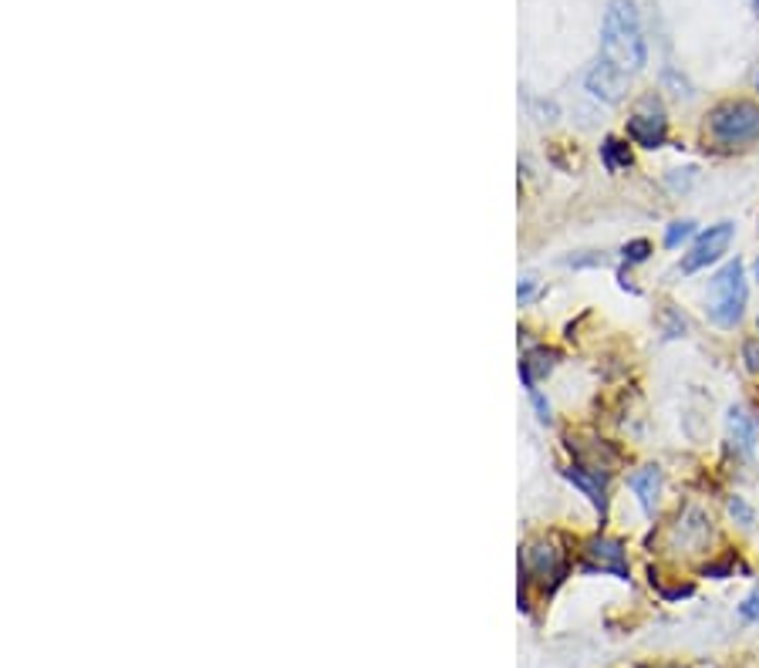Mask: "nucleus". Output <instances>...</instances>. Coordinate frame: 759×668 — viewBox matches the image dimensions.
I'll use <instances>...</instances> for the list:
<instances>
[{
	"label": "nucleus",
	"instance_id": "nucleus-18",
	"mask_svg": "<svg viewBox=\"0 0 759 668\" xmlns=\"http://www.w3.org/2000/svg\"><path fill=\"white\" fill-rule=\"evenodd\" d=\"M729 510H733V517H739L743 523H752V510H749V507H746V503H743L739 497H736V500L729 503Z\"/></svg>",
	"mask_w": 759,
	"mask_h": 668
},
{
	"label": "nucleus",
	"instance_id": "nucleus-9",
	"mask_svg": "<svg viewBox=\"0 0 759 668\" xmlns=\"http://www.w3.org/2000/svg\"><path fill=\"white\" fill-rule=\"evenodd\" d=\"M567 479L574 483V486H580L588 494V500L594 503V507H604V476L594 469H585V466H570L567 469Z\"/></svg>",
	"mask_w": 759,
	"mask_h": 668
},
{
	"label": "nucleus",
	"instance_id": "nucleus-15",
	"mask_svg": "<svg viewBox=\"0 0 759 668\" xmlns=\"http://www.w3.org/2000/svg\"><path fill=\"white\" fill-rule=\"evenodd\" d=\"M537 291H541L537 278H523L520 287H517V301H520V304H530L533 297H537Z\"/></svg>",
	"mask_w": 759,
	"mask_h": 668
},
{
	"label": "nucleus",
	"instance_id": "nucleus-17",
	"mask_svg": "<svg viewBox=\"0 0 759 668\" xmlns=\"http://www.w3.org/2000/svg\"><path fill=\"white\" fill-rule=\"evenodd\" d=\"M746 369H749V372H759V344H756V341L746 344Z\"/></svg>",
	"mask_w": 759,
	"mask_h": 668
},
{
	"label": "nucleus",
	"instance_id": "nucleus-6",
	"mask_svg": "<svg viewBox=\"0 0 759 668\" xmlns=\"http://www.w3.org/2000/svg\"><path fill=\"white\" fill-rule=\"evenodd\" d=\"M523 567H526V574L541 577L544 591H547V577H551V585H557L560 574H564V561H560V554L551 544H533L526 551V557H523Z\"/></svg>",
	"mask_w": 759,
	"mask_h": 668
},
{
	"label": "nucleus",
	"instance_id": "nucleus-21",
	"mask_svg": "<svg viewBox=\"0 0 759 668\" xmlns=\"http://www.w3.org/2000/svg\"><path fill=\"white\" fill-rule=\"evenodd\" d=\"M756 88H759V78H756Z\"/></svg>",
	"mask_w": 759,
	"mask_h": 668
},
{
	"label": "nucleus",
	"instance_id": "nucleus-16",
	"mask_svg": "<svg viewBox=\"0 0 759 668\" xmlns=\"http://www.w3.org/2000/svg\"><path fill=\"white\" fill-rule=\"evenodd\" d=\"M739 614H743L746 621H759V591H756V595H749V598L743 601Z\"/></svg>",
	"mask_w": 759,
	"mask_h": 668
},
{
	"label": "nucleus",
	"instance_id": "nucleus-14",
	"mask_svg": "<svg viewBox=\"0 0 759 668\" xmlns=\"http://www.w3.org/2000/svg\"><path fill=\"white\" fill-rule=\"evenodd\" d=\"M648 253H652V244H648V240H632L628 247H624V260H628V263H642Z\"/></svg>",
	"mask_w": 759,
	"mask_h": 668
},
{
	"label": "nucleus",
	"instance_id": "nucleus-11",
	"mask_svg": "<svg viewBox=\"0 0 759 668\" xmlns=\"http://www.w3.org/2000/svg\"><path fill=\"white\" fill-rule=\"evenodd\" d=\"M729 435H733V442L739 445V450H752L756 426H752V419L743 409H729Z\"/></svg>",
	"mask_w": 759,
	"mask_h": 668
},
{
	"label": "nucleus",
	"instance_id": "nucleus-1",
	"mask_svg": "<svg viewBox=\"0 0 759 668\" xmlns=\"http://www.w3.org/2000/svg\"><path fill=\"white\" fill-rule=\"evenodd\" d=\"M648 61V44L642 31V14L635 0H611L601 24V55L598 65L618 71L621 78H635Z\"/></svg>",
	"mask_w": 759,
	"mask_h": 668
},
{
	"label": "nucleus",
	"instance_id": "nucleus-12",
	"mask_svg": "<svg viewBox=\"0 0 759 668\" xmlns=\"http://www.w3.org/2000/svg\"><path fill=\"white\" fill-rule=\"evenodd\" d=\"M601 156H604V166H608L611 172H618V169H628V166H632V152H628V146H624V143H618V139H604V146H601Z\"/></svg>",
	"mask_w": 759,
	"mask_h": 668
},
{
	"label": "nucleus",
	"instance_id": "nucleus-19",
	"mask_svg": "<svg viewBox=\"0 0 759 668\" xmlns=\"http://www.w3.org/2000/svg\"><path fill=\"white\" fill-rule=\"evenodd\" d=\"M752 274H756V281H759V260L752 263Z\"/></svg>",
	"mask_w": 759,
	"mask_h": 668
},
{
	"label": "nucleus",
	"instance_id": "nucleus-2",
	"mask_svg": "<svg viewBox=\"0 0 759 668\" xmlns=\"http://www.w3.org/2000/svg\"><path fill=\"white\" fill-rule=\"evenodd\" d=\"M709 321L720 328H733L743 310H746V278H743V263L733 260L723 271L712 278L709 284Z\"/></svg>",
	"mask_w": 759,
	"mask_h": 668
},
{
	"label": "nucleus",
	"instance_id": "nucleus-8",
	"mask_svg": "<svg viewBox=\"0 0 759 668\" xmlns=\"http://www.w3.org/2000/svg\"><path fill=\"white\" fill-rule=\"evenodd\" d=\"M628 136H632V143L642 146V149H658V146H665L668 125H665V118H661L658 112H655V115L638 112V115L628 118Z\"/></svg>",
	"mask_w": 759,
	"mask_h": 668
},
{
	"label": "nucleus",
	"instance_id": "nucleus-5",
	"mask_svg": "<svg viewBox=\"0 0 759 668\" xmlns=\"http://www.w3.org/2000/svg\"><path fill=\"white\" fill-rule=\"evenodd\" d=\"M588 557V570H611L618 577H628V564H624V551L618 541L608 537H594L585 551Z\"/></svg>",
	"mask_w": 759,
	"mask_h": 668
},
{
	"label": "nucleus",
	"instance_id": "nucleus-4",
	"mask_svg": "<svg viewBox=\"0 0 759 668\" xmlns=\"http://www.w3.org/2000/svg\"><path fill=\"white\" fill-rule=\"evenodd\" d=\"M729 244H733V223H716V227H709V230L692 244V250L682 257V271H686V274H695V271H702V267L716 263V260L729 250Z\"/></svg>",
	"mask_w": 759,
	"mask_h": 668
},
{
	"label": "nucleus",
	"instance_id": "nucleus-13",
	"mask_svg": "<svg viewBox=\"0 0 759 668\" xmlns=\"http://www.w3.org/2000/svg\"><path fill=\"white\" fill-rule=\"evenodd\" d=\"M692 230H695V223H692V219H679V223H672V227L665 230V247H679L682 240H689V237H692Z\"/></svg>",
	"mask_w": 759,
	"mask_h": 668
},
{
	"label": "nucleus",
	"instance_id": "nucleus-10",
	"mask_svg": "<svg viewBox=\"0 0 759 668\" xmlns=\"http://www.w3.org/2000/svg\"><path fill=\"white\" fill-rule=\"evenodd\" d=\"M628 483H632V489L638 494L642 507L652 513V510H655V497H658V483H661L658 469H655V466H645V469H642V473H635Z\"/></svg>",
	"mask_w": 759,
	"mask_h": 668
},
{
	"label": "nucleus",
	"instance_id": "nucleus-7",
	"mask_svg": "<svg viewBox=\"0 0 759 668\" xmlns=\"http://www.w3.org/2000/svg\"><path fill=\"white\" fill-rule=\"evenodd\" d=\"M628 84H632L628 78H621L618 71H611V68H604V65H594V68L588 71V92H591L594 99L608 102V105L621 102L624 92H628Z\"/></svg>",
	"mask_w": 759,
	"mask_h": 668
},
{
	"label": "nucleus",
	"instance_id": "nucleus-3",
	"mask_svg": "<svg viewBox=\"0 0 759 668\" xmlns=\"http://www.w3.org/2000/svg\"><path fill=\"white\" fill-rule=\"evenodd\" d=\"M709 132L720 146H746L759 139V105L752 102H723L709 115Z\"/></svg>",
	"mask_w": 759,
	"mask_h": 668
},
{
	"label": "nucleus",
	"instance_id": "nucleus-20",
	"mask_svg": "<svg viewBox=\"0 0 759 668\" xmlns=\"http://www.w3.org/2000/svg\"><path fill=\"white\" fill-rule=\"evenodd\" d=\"M752 8H756V14H759V0H752Z\"/></svg>",
	"mask_w": 759,
	"mask_h": 668
}]
</instances>
